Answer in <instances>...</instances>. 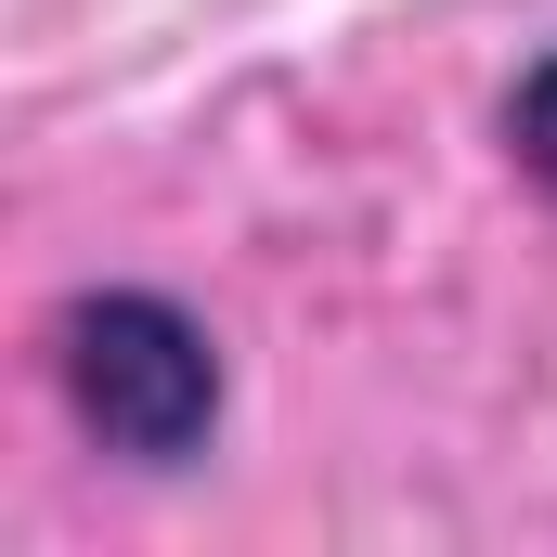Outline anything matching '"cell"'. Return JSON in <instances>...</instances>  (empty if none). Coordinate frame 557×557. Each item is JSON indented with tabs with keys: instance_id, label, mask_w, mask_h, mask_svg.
I'll return each mask as SVG.
<instances>
[{
	"instance_id": "1",
	"label": "cell",
	"mask_w": 557,
	"mask_h": 557,
	"mask_svg": "<svg viewBox=\"0 0 557 557\" xmlns=\"http://www.w3.org/2000/svg\"><path fill=\"white\" fill-rule=\"evenodd\" d=\"M52 389L117 467H195L221 428V350L156 285H78L52 311Z\"/></svg>"
},
{
	"instance_id": "2",
	"label": "cell",
	"mask_w": 557,
	"mask_h": 557,
	"mask_svg": "<svg viewBox=\"0 0 557 557\" xmlns=\"http://www.w3.org/2000/svg\"><path fill=\"white\" fill-rule=\"evenodd\" d=\"M506 143H519V169H532V182L557 195V52L532 65V78H519V91H506Z\"/></svg>"
}]
</instances>
